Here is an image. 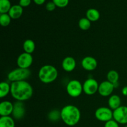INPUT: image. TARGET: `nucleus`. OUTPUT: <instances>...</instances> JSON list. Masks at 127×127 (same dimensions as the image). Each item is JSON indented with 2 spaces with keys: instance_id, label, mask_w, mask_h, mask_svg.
<instances>
[{
  "instance_id": "1",
  "label": "nucleus",
  "mask_w": 127,
  "mask_h": 127,
  "mask_svg": "<svg viewBox=\"0 0 127 127\" xmlns=\"http://www.w3.org/2000/svg\"><path fill=\"white\" fill-rule=\"evenodd\" d=\"M33 88L26 81L12 82L11 84V94L17 101H26L32 97Z\"/></svg>"
},
{
  "instance_id": "2",
  "label": "nucleus",
  "mask_w": 127,
  "mask_h": 127,
  "mask_svg": "<svg viewBox=\"0 0 127 127\" xmlns=\"http://www.w3.org/2000/svg\"><path fill=\"white\" fill-rule=\"evenodd\" d=\"M60 111L62 121L68 126H74L80 120L81 112L75 105H65Z\"/></svg>"
},
{
  "instance_id": "3",
  "label": "nucleus",
  "mask_w": 127,
  "mask_h": 127,
  "mask_svg": "<svg viewBox=\"0 0 127 127\" xmlns=\"http://www.w3.org/2000/svg\"><path fill=\"white\" fill-rule=\"evenodd\" d=\"M38 78L42 83L50 84L56 80L58 77V71L53 65L46 64L43 66L38 71Z\"/></svg>"
},
{
  "instance_id": "4",
  "label": "nucleus",
  "mask_w": 127,
  "mask_h": 127,
  "mask_svg": "<svg viewBox=\"0 0 127 127\" xmlns=\"http://www.w3.org/2000/svg\"><path fill=\"white\" fill-rule=\"evenodd\" d=\"M31 75V71L29 69L17 68L13 69L7 74V79L11 83L16 81H26Z\"/></svg>"
},
{
  "instance_id": "5",
  "label": "nucleus",
  "mask_w": 127,
  "mask_h": 127,
  "mask_svg": "<svg viewBox=\"0 0 127 127\" xmlns=\"http://www.w3.org/2000/svg\"><path fill=\"white\" fill-rule=\"evenodd\" d=\"M66 91L69 96L72 97H78L83 91V84L76 79L71 80L67 84Z\"/></svg>"
},
{
  "instance_id": "6",
  "label": "nucleus",
  "mask_w": 127,
  "mask_h": 127,
  "mask_svg": "<svg viewBox=\"0 0 127 127\" xmlns=\"http://www.w3.org/2000/svg\"><path fill=\"white\" fill-rule=\"evenodd\" d=\"M95 117L99 121L107 122L113 119V111L109 107H101L95 110Z\"/></svg>"
},
{
  "instance_id": "7",
  "label": "nucleus",
  "mask_w": 127,
  "mask_h": 127,
  "mask_svg": "<svg viewBox=\"0 0 127 127\" xmlns=\"http://www.w3.org/2000/svg\"><path fill=\"white\" fill-rule=\"evenodd\" d=\"M99 86V83L95 79L89 78L83 83V92L88 95H94L98 92Z\"/></svg>"
},
{
  "instance_id": "8",
  "label": "nucleus",
  "mask_w": 127,
  "mask_h": 127,
  "mask_svg": "<svg viewBox=\"0 0 127 127\" xmlns=\"http://www.w3.org/2000/svg\"><path fill=\"white\" fill-rule=\"evenodd\" d=\"M113 119L119 124H127V107L120 106L113 111Z\"/></svg>"
},
{
  "instance_id": "9",
  "label": "nucleus",
  "mask_w": 127,
  "mask_h": 127,
  "mask_svg": "<svg viewBox=\"0 0 127 127\" xmlns=\"http://www.w3.org/2000/svg\"><path fill=\"white\" fill-rule=\"evenodd\" d=\"M33 63V57L30 53H21L17 59V64L19 68L29 69Z\"/></svg>"
},
{
  "instance_id": "10",
  "label": "nucleus",
  "mask_w": 127,
  "mask_h": 127,
  "mask_svg": "<svg viewBox=\"0 0 127 127\" xmlns=\"http://www.w3.org/2000/svg\"><path fill=\"white\" fill-rule=\"evenodd\" d=\"M26 114V107L23 102L17 101L14 104L12 115L16 120H19L23 119Z\"/></svg>"
},
{
  "instance_id": "11",
  "label": "nucleus",
  "mask_w": 127,
  "mask_h": 127,
  "mask_svg": "<svg viewBox=\"0 0 127 127\" xmlns=\"http://www.w3.org/2000/svg\"><path fill=\"white\" fill-rule=\"evenodd\" d=\"M114 89H115V87H114V84L107 80L102 82L99 84L98 93L102 96L108 97L112 94Z\"/></svg>"
},
{
  "instance_id": "12",
  "label": "nucleus",
  "mask_w": 127,
  "mask_h": 127,
  "mask_svg": "<svg viewBox=\"0 0 127 127\" xmlns=\"http://www.w3.org/2000/svg\"><path fill=\"white\" fill-rule=\"evenodd\" d=\"M81 65L85 70L91 71L97 68V62L94 57H86L82 60Z\"/></svg>"
},
{
  "instance_id": "13",
  "label": "nucleus",
  "mask_w": 127,
  "mask_h": 127,
  "mask_svg": "<svg viewBox=\"0 0 127 127\" xmlns=\"http://www.w3.org/2000/svg\"><path fill=\"white\" fill-rule=\"evenodd\" d=\"M14 104L8 100L1 102L0 104V115L1 117L10 116L13 111Z\"/></svg>"
},
{
  "instance_id": "14",
  "label": "nucleus",
  "mask_w": 127,
  "mask_h": 127,
  "mask_svg": "<svg viewBox=\"0 0 127 127\" xmlns=\"http://www.w3.org/2000/svg\"><path fill=\"white\" fill-rule=\"evenodd\" d=\"M62 65V68L65 71L71 72L75 69L76 62L73 57H67L63 59Z\"/></svg>"
},
{
  "instance_id": "15",
  "label": "nucleus",
  "mask_w": 127,
  "mask_h": 127,
  "mask_svg": "<svg viewBox=\"0 0 127 127\" xmlns=\"http://www.w3.org/2000/svg\"><path fill=\"white\" fill-rule=\"evenodd\" d=\"M23 13V7L19 4H15L12 6L11 9L8 12V14L12 19H17L20 18Z\"/></svg>"
},
{
  "instance_id": "16",
  "label": "nucleus",
  "mask_w": 127,
  "mask_h": 127,
  "mask_svg": "<svg viewBox=\"0 0 127 127\" xmlns=\"http://www.w3.org/2000/svg\"><path fill=\"white\" fill-rule=\"evenodd\" d=\"M108 104L110 109L114 110L121 106V99L118 95L114 94L109 97Z\"/></svg>"
},
{
  "instance_id": "17",
  "label": "nucleus",
  "mask_w": 127,
  "mask_h": 127,
  "mask_svg": "<svg viewBox=\"0 0 127 127\" xmlns=\"http://www.w3.org/2000/svg\"><path fill=\"white\" fill-rule=\"evenodd\" d=\"M100 12L96 9L91 8L86 11V17L91 22L97 21L100 18Z\"/></svg>"
},
{
  "instance_id": "18",
  "label": "nucleus",
  "mask_w": 127,
  "mask_h": 127,
  "mask_svg": "<svg viewBox=\"0 0 127 127\" xmlns=\"http://www.w3.org/2000/svg\"><path fill=\"white\" fill-rule=\"evenodd\" d=\"M0 127H15L14 120L10 116L1 117Z\"/></svg>"
},
{
  "instance_id": "19",
  "label": "nucleus",
  "mask_w": 127,
  "mask_h": 127,
  "mask_svg": "<svg viewBox=\"0 0 127 127\" xmlns=\"http://www.w3.org/2000/svg\"><path fill=\"white\" fill-rule=\"evenodd\" d=\"M23 49L24 52L31 54L34 52L35 49V42L31 39H27L23 43Z\"/></svg>"
},
{
  "instance_id": "20",
  "label": "nucleus",
  "mask_w": 127,
  "mask_h": 127,
  "mask_svg": "<svg viewBox=\"0 0 127 127\" xmlns=\"http://www.w3.org/2000/svg\"><path fill=\"white\" fill-rule=\"evenodd\" d=\"M11 93V84L5 81L0 84V97L3 98Z\"/></svg>"
},
{
  "instance_id": "21",
  "label": "nucleus",
  "mask_w": 127,
  "mask_h": 127,
  "mask_svg": "<svg viewBox=\"0 0 127 127\" xmlns=\"http://www.w3.org/2000/svg\"><path fill=\"white\" fill-rule=\"evenodd\" d=\"M48 119L52 122H57L60 120H62L61 118V111L54 109L50 112L47 115Z\"/></svg>"
},
{
  "instance_id": "22",
  "label": "nucleus",
  "mask_w": 127,
  "mask_h": 127,
  "mask_svg": "<svg viewBox=\"0 0 127 127\" xmlns=\"http://www.w3.org/2000/svg\"><path fill=\"white\" fill-rule=\"evenodd\" d=\"M12 5L9 0H0V13L7 14L11 9Z\"/></svg>"
},
{
  "instance_id": "23",
  "label": "nucleus",
  "mask_w": 127,
  "mask_h": 127,
  "mask_svg": "<svg viewBox=\"0 0 127 127\" xmlns=\"http://www.w3.org/2000/svg\"><path fill=\"white\" fill-rule=\"evenodd\" d=\"M107 79L109 82L112 83L113 84H115L119 83V74L116 71L110 70L107 74Z\"/></svg>"
},
{
  "instance_id": "24",
  "label": "nucleus",
  "mask_w": 127,
  "mask_h": 127,
  "mask_svg": "<svg viewBox=\"0 0 127 127\" xmlns=\"http://www.w3.org/2000/svg\"><path fill=\"white\" fill-rule=\"evenodd\" d=\"M79 28L83 31H88L91 26V22L87 17H83L78 22Z\"/></svg>"
},
{
  "instance_id": "25",
  "label": "nucleus",
  "mask_w": 127,
  "mask_h": 127,
  "mask_svg": "<svg viewBox=\"0 0 127 127\" xmlns=\"http://www.w3.org/2000/svg\"><path fill=\"white\" fill-rule=\"evenodd\" d=\"M11 17L8 13L1 14L0 15V24L2 27H7L10 24L11 22Z\"/></svg>"
},
{
  "instance_id": "26",
  "label": "nucleus",
  "mask_w": 127,
  "mask_h": 127,
  "mask_svg": "<svg viewBox=\"0 0 127 127\" xmlns=\"http://www.w3.org/2000/svg\"><path fill=\"white\" fill-rule=\"evenodd\" d=\"M56 6L60 8H63L68 5L69 0H52Z\"/></svg>"
},
{
  "instance_id": "27",
  "label": "nucleus",
  "mask_w": 127,
  "mask_h": 127,
  "mask_svg": "<svg viewBox=\"0 0 127 127\" xmlns=\"http://www.w3.org/2000/svg\"><path fill=\"white\" fill-rule=\"evenodd\" d=\"M104 127H119V124L115 120L112 119L109 121L105 122Z\"/></svg>"
},
{
  "instance_id": "28",
  "label": "nucleus",
  "mask_w": 127,
  "mask_h": 127,
  "mask_svg": "<svg viewBox=\"0 0 127 127\" xmlns=\"http://www.w3.org/2000/svg\"><path fill=\"white\" fill-rule=\"evenodd\" d=\"M56 5L55 4L54 2L53 1H50V2H47V4H46V9L48 11H53L56 8Z\"/></svg>"
},
{
  "instance_id": "29",
  "label": "nucleus",
  "mask_w": 127,
  "mask_h": 127,
  "mask_svg": "<svg viewBox=\"0 0 127 127\" xmlns=\"http://www.w3.org/2000/svg\"><path fill=\"white\" fill-rule=\"evenodd\" d=\"M31 4V0H19V4L22 7H28Z\"/></svg>"
},
{
  "instance_id": "30",
  "label": "nucleus",
  "mask_w": 127,
  "mask_h": 127,
  "mask_svg": "<svg viewBox=\"0 0 127 127\" xmlns=\"http://www.w3.org/2000/svg\"><path fill=\"white\" fill-rule=\"evenodd\" d=\"M33 1L37 5H42L45 3L46 0H33Z\"/></svg>"
},
{
  "instance_id": "31",
  "label": "nucleus",
  "mask_w": 127,
  "mask_h": 127,
  "mask_svg": "<svg viewBox=\"0 0 127 127\" xmlns=\"http://www.w3.org/2000/svg\"><path fill=\"white\" fill-rule=\"evenodd\" d=\"M122 93L125 96H127V86H125L122 89Z\"/></svg>"
},
{
  "instance_id": "32",
  "label": "nucleus",
  "mask_w": 127,
  "mask_h": 127,
  "mask_svg": "<svg viewBox=\"0 0 127 127\" xmlns=\"http://www.w3.org/2000/svg\"><path fill=\"white\" fill-rule=\"evenodd\" d=\"M125 127H127V125H126V126H125Z\"/></svg>"
},
{
  "instance_id": "33",
  "label": "nucleus",
  "mask_w": 127,
  "mask_h": 127,
  "mask_svg": "<svg viewBox=\"0 0 127 127\" xmlns=\"http://www.w3.org/2000/svg\"></svg>"
}]
</instances>
